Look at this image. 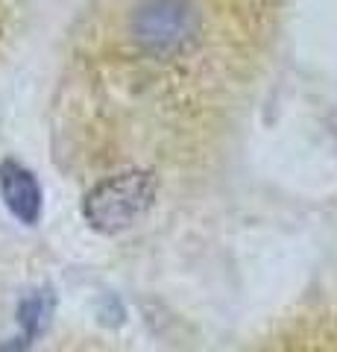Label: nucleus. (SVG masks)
<instances>
[{
    "mask_svg": "<svg viewBox=\"0 0 337 352\" xmlns=\"http://www.w3.org/2000/svg\"><path fill=\"white\" fill-rule=\"evenodd\" d=\"M156 203V179L150 170H124L97 182L82 200V217L94 232L117 235L135 226Z\"/></svg>",
    "mask_w": 337,
    "mask_h": 352,
    "instance_id": "1",
    "label": "nucleus"
},
{
    "mask_svg": "<svg viewBox=\"0 0 337 352\" xmlns=\"http://www.w3.org/2000/svg\"><path fill=\"white\" fill-rule=\"evenodd\" d=\"M200 32L194 0H144L132 15V38L147 56L167 59L182 53Z\"/></svg>",
    "mask_w": 337,
    "mask_h": 352,
    "instance_id": "2",
    "label": "nucleus"
},
{
    "mask_svg": "<svg viewBox=\"0 0 337 352\" xmlns=\"http://www.w3.org/2000/svg\"><path fill=\"white\" fill-rule=\"evenodd\" d=\"M0 197L6 208L12 212L21 223H38L41 217V185L36 173L27 170L21 162L6 159L0 162Z\"/></svg>",
    "mask_w": 337,
    "mask_h": 352,
    "instance_id": "3",
    "label": "nucleus"
},
{
    "mask_svg": "<svg viewBox=\"0 0 337 352\" xmlns=\"http://www.w3.org/2000/svg\"><path fill=\"white\" fill-rule=\"evenodd\" d=\"M53 308H56V296L50 288H38L21 300L18 323L24 329V344H32L38 335H45V329L53 320Z\"/></svg>",
    "mask_w": 337,
    "mask_h": 352,
    "instance_id": "4",
    "label": "nucleus"
}]
</instances>
